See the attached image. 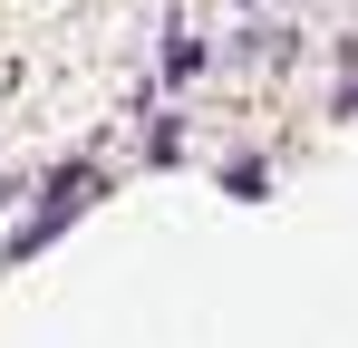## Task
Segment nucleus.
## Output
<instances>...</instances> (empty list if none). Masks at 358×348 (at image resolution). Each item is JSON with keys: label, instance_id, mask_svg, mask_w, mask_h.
I'll return each mask as SVG.
<instances>
[{"label": "nucleus", "instance_id": "obj_1", "mask_svg": "<svg viewBox=\"0 0 358 348\" xmlns=\"http://www.w3.org/2000/svg\"><path fill=\"white\" fill-rule=\"evenodd\" d=\"M87 194H97V174H87V165H68L59 184H49V203H39V223H20V242H10V252H39V242H49L68 213H87Z\"/></svg>", "mask_w": 358, "mask_h": 348}, {"label": "nucleus", "instance_id": "obj_2", "mask_svg": "<svg viewBox=\"0 0 358 348\" xmlns=\"http://www.w3.org/2000/svg\"><path fill=\"white\" fill-rule=\"evenodd\" d=\"M194 68H203V39H184V29H175V39H165V78H194Z\"/></svg>", "mask_w": 358, "mask_h": 348}]
</instances>
